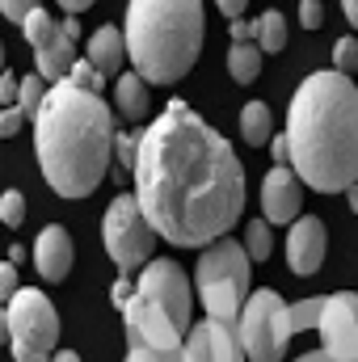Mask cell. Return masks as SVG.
I'll return each instance as SVG.
<instances>
[{
  "mask_svg": "<svg viewBox=\"0 0 358 362\" xmlns=\"http://www.w3.org/2000/svg\"><path fill=\"white\" fill-rule=\"evenodd\" d=\"M135 198L161 240L207 249L245 211V169L232 144L194 105L173 97L139 135Z\"/></svg>",
  "mask_w": 358,
  "mask_h": 362,
  "instance_id": "1",
  "label": "cell"
},
{
  "mask_svg": "<svg viewBox=\"0 0 358 362\" xmlns=\"http://www.w3.org/2000/svg\"><path fill=\"white\" fill-rule=\"evenodd\" d=\"M291 169L316 194L350 189L358 177V85L346 72H312L287 105Z\"/></svg>",
  "mask_w": 358,
  "mask_h": 362,
  "instance_id": "2",
  "label": "cell"
},
{
  "mask_svg": "<svg viewBox=\"0 0 358 362\" xmlns=\"http://www.w3.org/2000/svg\"><path fill=\"white\" fill-rule=\"evenodd\" d=\"M114 110L72 81L51 85L38 118H34V148L47 185L59 198H89L105 181L114 156Z\"/></svg>",
  "mask_w": 358,
  "mask_h": 362,
  "instance_id": "3",
  "label": "cell"
},
{
  "mask_svg": "<svg viewBox=\"0 0 358 362\" xmlns=\"http://www.w3.org/2000/svg\"><path fill=\"white\" fill-rule=\"evenodd\" d=\"M202 55V0H131L127 59L148 85L181 81Z\"/></svg>",
  "mask_w": 358,
  "mask_h": 362,
  "instance_id": "4",
  "label": "cell"
},
{
  "mask_svg": "<svg viewBox=\"0 0 358 362\" xmlns=\"http://www.w3.org/2000/svg\"><path fill=\"white\" fill-rule=\"evenodd\" d=\"M249 262H253L249 249L236 245L232 236H224V240H215L198 253L194 278H198V299H202L207 316L228 320V325L241 320V308L253 295L249 291Z\"/></svg>",
  "mask_w": 358,
  "mask_h": 362,
  "instance_id": "5",
  "label": "cell"
},
{
  "mask_svg": "<svg viewBox=\"0 0 358 362\" xmlns=\"http://www.w3.org/2000/svg\"><path fill=\"white\" fill-rule=\"evenodd\" d=\"M8 350L13 362H51L55 358V346H59V316H55V303L34 291V286H21L13 299H8Z\"/></svg>",
  "mask_w": 358,
  "mask_h": 362,
  "instance_id": "6",
  "label": "cell"
},
{
  "mask_svg": "<svg viewBox=\"0 0 358 362\" xmlns=\"http://www.w3.org/2000/svg\"><path fill=\"white\" fill-rule=\"evenodd\" d=\"M101 240H105V253H110V262L118 266V274H135L152 262L156 228L148 223V215H144L135 189H131V194H118V198L105 206Z\"/></svg>",
  "mask_w": 358,
  "mask_h": 362,
  "instance_id": "7",
  "label": "cell"
},
{
  "mask_svg": "<svg viewBox=\"0 0 358 362\" xmlns=\"http://www.w3.org/2000/svg\"><path fill=\"white\" fill-rule=\"evenodd\" d=\"M236 333H241V346H245L249 362H282L287 341L295 337L291 303H282L278 291H253L245 299V308H241Z\"/></svg>",
  "mask_w": 358,
  "mask_h": 362,
  "instance_id": "8",
  "label": "cell"
},
{
  "mask_svg": "<svg viewBox=\"0 0 358 362\" xmlns=\"http://www.w3.org/2000/svg\"><path fill=\"white\" fill-rule=\"evenodd\" d=\"M135 286H139V295L148 303H156L178 325L181 333H190V278H185V270H181L173 257H152L139 270Z\"/></svg>",
  "mask_w": 358,
  "mask_h": 362,
  "instance_id": "9",
  "label": "cell"
},
{
  "mask_svg": "<svg viewBox=\"0 0 358 362\" xmlns=\"http://www.w3.org/2000/svg\"><path fill=\"white\" fill-rule=\"evenodd\" d=\"M321 350H329L337 362H358V295L354 291H337L325 295V312H321Z\"/></svg>",
  "mask_w": 358,
  "mask_h": 362,
  "instance_id": "10",
  "label": "cell"
},
{
  "mask_svg": "<svg viewBox=\"0 0 358 362\" xmlns=\"http://www.w3.org/2000/svg\"><path fill=\"white\" fill-rule=\"evenodd\" d=\"M185 350H190V362H249L245 358V346H241L236 325L215 320V316L190 325V333H185Z\"/></svg>",
  "mask_w": 358,
  "mask_h": 362,
  "instance_id": "11",
  "label": "cell"
},
{
  "mask_svg": "<svg viewBox=\"0 0 358 362\" xmlns=\"http://www.w3.org/2000/svg\"><path fill=\"white\" fill-rule=\"evenodd\" d=\"M76 38H81V21H76V13H68V17L51 30V38L34 47V72H42L47 85L68 81V72H72V64H76Z\"/></svg>",
  "mask_w": 358,
  "mask_h": 362,
  "instance_id": "12",
  "label": "cell"
},
{
  "mask_svg": "<svg viewBox=\"0 0 358 362\" xmlns=\"http://www.w3.org/2000/svg\"><path fill=\"white\" fill-rule=\"evenodd\" d=\"M304 206V177L291 165H274L262 177V211L270 223H295Z\"/></svg>",
  "mask_w": 358,
  "mask_h": 362,
  "instance_id": "13",
  "label": "cell"
},
{
  "mask_svg": "<svg viewBox=\"0 0 358 362\" xmlns=\"http://www.w3.org/2000/svg\"><path fill=\"white\" fill-rule=\"evenodd\" d=\"M325 223L316 219V215H304V219H295L291 223V232H287V266L291 274H316L321 270V262H325Z\"/></svg>",
  "mask_w": 358,
  "mask_h": 362,
  "instance_id": "14",
  "label": "cell"
},
{
  "mask_svg": "<svg viewBox=\"0 0 358 362\" xmlns=\"http://www.w3.org/2000/svg\"><path fill=\"white\" fill-rule=\"evenodd\" d=\"M34 266H38V274L47 282H64L68 278V270H72V236H68V228L51 223V228L38 232V240H34Z\"/></svg>",
  "mask_w": 358,
  "mask_h": 362,
  "instance_id": "15",
  "label": "cell"
},
{
  "mask_svg": "<svg viewBox=\"0 0 358 362\" xmlns=\"http://www.w3.org/2000/svg\"><path fill=\"white\" fill-rule=\"evenodd\" d=\"M85 59H89L105 81L118 76V72H122V59H127V34H122L118 25H101V30H93L89 55H85Z\"/></svg>",
  "mask_w": 358,
  "mask_h": 362,
  "instance_id": "16",
  "label": "cell"
},
{
  "mask_svg": "<svg viewBox=\"0 0 358 362\" xmlns=\"http://www.w3.org/2000/svg\"><path fill=\"white\" fill-rule=\"evenodd\" d=\"M114 105L127 122H144L148 110H152V97H148V81L131 68V72H118L114 76Z\"/></svg>",
  "mask_w": 358,
  "mask_h": 362,
  "instance_id": "17",
  "label": "cell"
},
{
  "mask_svg": "<svg viewBox=\"0 0 358 362\" xmlns=\"http://www.w3.org/2000/svg\"><path fill=\"white\" fill-rule=\"evenodd\" d=\"M262 55H266V51H262L253 38H232V47H228V72H232V81H236V85L258 81Z\"/></svg>",
  "mask_w": 358,
  "mask_h": 362,
  "instance_id": "18",
  "label": "cell"
},
{
  "mask_svg": "<svg viewBox=\"0 0 358 362\" xmlns=\"http://www.w3.org/2000/svg\"><path fill=\"white\" fill-rule=\"evenodd\" d=\"M241 135L253 148H270V139H274V114H270L266 101H249L241 110Z\"/></svg>",
  "mask_w": 358,
  "mask_h": 362,
  "instance_id": "19",
  "label": "cell"
},
{
  "mask_svg": "<svg viewBox=\"0 0 358 362\" xmlns=\"http://www.w3.org/2000/svg\"><path fill=\"white\" fill-rule=\"evenodd\" d=\"M253 38H258V47H262L266 55H278V51L287 47V17H282L278 8H266V13L253 21Z\"/></svg>",
  "mask_w": 358,
  "mask_h": 362,
  "instance_id": "20",
  "label": "cell"
},
{
  "mask_svg": "<svg viewBox=\"0 0 358 362\" xmlns=\"http://www.w3.org/2000/svg\"><path fill=\"white\" fill-rule=\"evenodd\" d=\"M47 93H51V85H47L42 72H25V76H21V89H17V110H21L25 118H38Z\"/></svg>",
  "mask_w": 358,
  "mask_h": 362,
  "instance_id": "21",
  "label": "cell"
},
{
  "mask_svg": "<svg viewBox=\"0 0 358 362\" xmlns=\"http://www.w3.org/2000/svg\"><path fill=\"white\" fill-rule=\"evenodd\" d=\"M321 312H325V295L291 303V329H295V333H308V329H316V325H321Z\"/></svg>",
  "mask_w": 358,
  "mask_h": 362,
  "instance_id": "22",
  "label": "cell"
},
{
  "mask_svg": "<svg viewBox=\"0 0 358 362\" xmlns=\"http://www.w3.org/2000/svg\"><path fill=\"white\" fill-rule=\"evenodd\" d=\"M55 25H59V21H55L47 8H34V13L21 21V34H25V42H30V47H38V42H47V38H51V30H55Z\"/></svg>",
  "mask_w": 358,
  "mask_h": 362,
  "instance_id": "23",
  "label": "cell"
},
{
  "mask_svg": "<svg viewBox=\"0 0 358 362\" xmlns=\"http://www.w3.org/2000/svg\"><path fill=\"white\" fill-rule=\"evenodd\" d=\"M0 223H8V228L25 223V194L21 189H4L0 194Z\"/></svg>",
  "mask_w": 358,
  "mask_h": 362,
  "instance_id": "24",
  "label": "cell"
},
{
  "mask_svg": "<svg viewBox=\"0 0 358 362\" xmlns=\"http://www.w3.org/2000/svg\"><path fill=\"white\" fill-rule=\"evenodd\" d=\"M333 68H337V72H346V76H354V72H358V38L346 34V38H337V42H333Z\"/></svg>",
  "mask_w": 358,
  "mask_h": 362,
  "instance_id": "25",
  "label": "cell"
},
{
  "mask_svg": "<svg viewBox=\"0 0 358 362\" xmlns=\"http://www.w3.org/2000/svg\"><path fill=\"white\" fill-rule=\"evenodd\" d=\"M245 249H249V257L253 262H266L270 257V228L262 219H253L249 223V232H245Z\"/></svg>",
  "mask_w": 358,
  "mask_h": 362,
  "instance_id": "26",
  "label": "cell"
},
{
  "mask_svg": "<svg viewBox=\"0 0 358 362\" xmlns=\"http://www.w3.org/2000/svg\"><path fill=\"white\" fill-rule=\"evenodd\" d=\"M114 156H118V165H122V169H131V173H135V165H139V135L118 131V135H114Z\"/></svg>",
  "mask_w": 358,
  "mask_h": 362,
  "instance_id": "27",
  "label": "cell"
},
{
  "mask_svg": "<svg viewBox=\"0 0 358 362\" xmlns=\"http://www.w3.org/2000/svg\"><path fill=\"white\" fill-rule=\"evenodd\" d=\"M68 81H72V85H81V89H89V93H101V85H105V76L93 68L89 59H76V64H72V72H68Z\"/></svg>",
  "mask_w": 358,
  "mask_h": 362,
  "instance_id": "28",
  "label": "cell"
},
{
  "mask_svg": "<svg viewBox=\"0 0 358 362\" xmlns=\"http://www.w3.org/2000/svg\"><path fill=\"white\" fill-rule=\"evenodd\" d=\"M127 362H161V354H156L135 329H127Z\"/></svg>",
  "mask_w": 358,
  "mask_h": 362,
  "instance_id": "29",
  "label": "cell"
},
{
  "mask_svg": "<svg viewBox=\"0 0 358 362\" xmlns=\"http://www.w3.org/2000/svg\"><path fill=\"white\" fill-rule=\"evenodd\" d=\"M299 25L304 30H321L325 25V4L321 0H299Z\"/></svg>",
  "mask_w": 358,
  "mask_h": 362,
  "instance_id": "30",
  "label": "cell"
},
{
  "mask_svg": "<svg viewBox=\"0 0 358 362\" xmlns=\"http://www.w3.org/2000/svg\"><path fill=\"white\" fill-rule=\"evenodd\" d=\"M34 8H42V4H38V0H0V13H4L8 21H17V25H21Z\"/></svg>",
  "mask_w": 358,
  "mask_h": 362,
  "instance_id": "31",
  "label": "cell"
},
{
  "mask_svg": "<svg viewBox=\"0 0 358 362\" xmlns=\"http://www.w3.org/2000/svg\"><path fill=\"white\" fill-rule=\"evenodd\" d=\"M21 122H25V114H21L17 105H4V110H0V139H13V135L21 131Z\"/></svg>",
  "mask_w": 358,
  "mask_h": 362,
  "instance_id": "32",
  "label": "cell"
},
{
  "mask_svg": "<svg viewBox=\"0 0 358 362\" xmlns=\"http://www.w3.org/2000/svg\"><path fill=\"white\" fill-rule=\"evenodd\" d=\"M17 291H21L17 286V266L13 262H0V303H8Z\"/></svg>",
  "mask_w": 358,
  "mask_h": 362,
  "instance_id": "33",
  "label": "cell"
},
{
  "mask_svg": "<svg viewBox=\"0 0 358 362\" xmlns=\"http://www.w3.org/2000/svg\"><path fill=\"white\" fill-rule=\"evenodd\" d=\"M17 89H21V76L0 72V105H13V101H17Z\"/></svg>",
  "mask_w": 358,
  "mask_h": 362,
  "instance_id": "34",
  "label": "cell"
},
{
  "mask_svg": "<svg viewBox=\"0 0 358 362\" xmlns=\"http://www.w3.org/2000/svg\"><path fill=\"white\" fill-rule=\"evenodd\" d=\"M135 291H139V286L131 282V274H122V278L114 282V303H118V308H127V303L135 299Z\"/></svg>",
  "mask_w": 358,
  "mask_h": 362,
  "instance_id": "35",
  "label": "cell"
},
{
  "mask_svg": "<svg viewBox=\"0 0 358 362\" xmlns=\"http://www.w3.org/2000/svg\"><path fill=\"white\" fill-rule=\"evenodd\" d=\"M270 156H274V165H291V144H287V131L270 139Z\"/></svg>",
  "mask_w": 358,
  "mask_h": 362,
  "instance_id": "36",
  "label": "cell"
},
{
  "mask_svg": "<svg viewBox=\"0 0 358 362\" xmlns=\"http://www.w3.org/2000/svg\"><path fill=\"white\" fill-rule=\"evenodd\" d=\"M215 4H219V13H224L228 21H236V17L245 13V4H249V0H215Z\"/></svg>",
  "mask_w": 358,
  "mask_h": 362,
  "instance_id": "37",
  "label": "cell"
},
{
  "mask_svg": "<svg viewBox=\"0 0 358 362\" xmlns=\"http://www.w3.org/2000/svg\"><path fill=\"white\" fill-rule=\"evenodd\" d=\"M295 362H337V358H333L329 350H308V354H299Z\"/></svg>",
  "mask_w": 358,
  "mask_h": 362,
  "instance_id": "38",
  "label": "cell"
},
{
  "mask_svg": "<svg viewBox=\"0 0 358 362\" xmlns=\"http://www.w3.org/2000/svg\"><path fill=\"white\" fill-rule=\"evenodd\" d=\"M13 329H8V308H0V346H8Z\"/></svg>",
  "mask_w": 358,
  "mask_h": 362,
  "instance_id": "39",
  "label": "cell"
},
{
  "mask_svg": "<svg viewBox=\"0 0 358 362\" xmlns=\"http://www.w3.org/2000/svg\"><path fill=\"white\" fill-rule=\"evenodd\" d=\"M89 4H93V0H59V8H64V13H85Z\"/></svg>",
  "mask_w": 358,
  "mask_h": 362,
  "instance_id": "40",
  "label": "cell"
},
{
  "mask_svg": "<svg viewBox=\"0 0 358 362\" xmlns=\"http://www.w3.org/2000/svg\"><path fill=\"white\" fill-rule=\"evenodd\" d=\"M342 8H346V21L358 30V0H342Z\"/></svg>",
  "mask_w": 358,
  "mask_h": 362,
  "instance_id": "41",
  "label": "cell"
},
{
  "mask_svg": "<svg viewBox=\"0 0 358 362\" xmlns=\"http://www.w3.org/2000/svg\"><path fill=\"white\" fill-rule=\"evenodd\" d=\"M8 262H13V266L25 262V245H8Z\"/></svg>",
  "mask_w": 358,
  "mask_h": 362,
  "instance_id": "42",
  "label": "cell"
},
{
  "mask_svg": "<svg viewBox=\"0 0 358 362\" xmlns=\"http://www.w3.org/2000/svg\"><path fill=\"white\" fill-rule=\"evenodd\" d=\"M51 362H81V358H76L72 350H55V358H51Z\"/></svg>",
  "mask_w": 358,
  "mask_h": 362,
  "instance_id": "43",
  "label": "cell"
},
{
  "mask_svg": "<svg viewBox=\"0 0 358 362\" xmlns=\"http://www.w3.org/2000/svg\"><path fill=\"white\" fill-rule=\"evenodd\" d=\"M346 198H350V206H354V215H358V177H354V185L346 189Z\"/></svg>",
  "mask_w": 358,
  "mask_h": 362,
  "instance_id": "44",
  "label": "cell"
},
{
  "mask_svg": "<svg viewBox=\"0 0 358 362\" xmlns=\"http://www.w3.org/2000/svg\"><path fill=\"white\" fill-rule=\"evenodd\" d=\"M0 72H4V42H0Z\"/></svg>",
  "mask_w": 358,
  "mask_h": 362,
  "instance_id": "45",
  "label": "cell"
}]
</instances>
